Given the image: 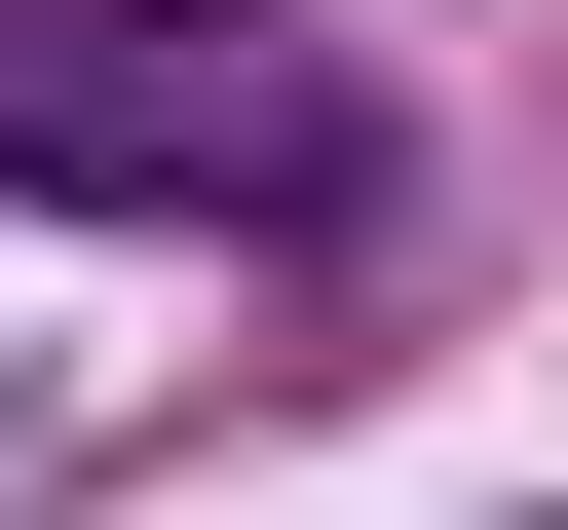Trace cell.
Masks as SVG:
<instances>
[{
	"instance_id": "obj_1",
	"label": "cell",
	"mask_w": 568,
	"mask_h": 530,
	"mask_svg": "<svg viewBox=\"0 0 568 530\" xmlns=\"http://www.w3.org/2000/svg\"><path fill=\"white\" fill-rule=\"evenodd\" d=\"M0 190H77V227H265V190H342V114H304L265 0H0Z\"/></svg>"
}]
</instances>
